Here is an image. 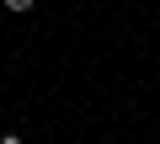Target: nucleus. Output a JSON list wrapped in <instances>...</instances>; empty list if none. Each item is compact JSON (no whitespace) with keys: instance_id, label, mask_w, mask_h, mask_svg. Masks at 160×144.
<instances>
[{"instance_id":"nucleus-1","label":"nucleus","mask_w":160,"mask_h":144,"mask_svg":"<svg viewBox=\"0 0 160 144\" xmlns=\"http://www.w3.org/2000/svg\"><path fill=\"white\" fill-rule=\"evenodd\" d=\"M0 6H6V11H16V16H22V11H32V6H38V0H0Z\"/></svg>"},{"instance_id":"nucleus-2","label":"nucleus","mask_w":160,"mask_h":144,"mask_svg":"<svg viewBox=\"0 0 160 144\" xmlns=\"http://www.w3.org/2000/svg\"><path fill=\"white\" fill-rule=\"evenodd\" d=\"M0 144H22V139H16V133H6V139H0Z\"/></svg>"}]
</instances>
